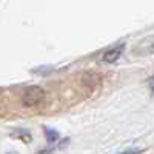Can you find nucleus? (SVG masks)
<instances>
[{"label":"nucleus","mask_w":154,"mask_h":154,"mask_svg":"<svg viewBox=\"0 0 154 154\" xmlns=\"http://www.w3.org/2000/svg\"><path fill=\"white\" fill-rule=\"evenodd\" d=\"M12 97H14V103H17L22 111H35L46 105L48 93L43 86L31 85L23 86L16 94H12Z\"/></svg>","instance_id":"nucleus-1"},{"label":"nucleus","mask_w":154,"mask_h":154,"mask_svg":"<svg viewBox=\"0 0 154 154\" xmlns=\"http://www.w3.org/2000/svg\"><path fill=\"white\" fill-rule=\"evenodd\" d=\"M125 154H137V152H136V151H134V152H131V151H128V152H125Z\"/></svg>","instance_id":"nucleus-4"},{"label":"nucleus","mask_w":154,"mask_h":154,"mask_svg":"<svg viewBox=\"0 0 154 154\" xmlns=\"http://www.w3.org/2000/svg\"><path fill=\"white\" fill-rule=\"evenodd\" d=\"M123 49H125V45H117V46H114V48H111V49H108L106 53L103 54V62H106V63H114L116 60H117L120 56H122V53H123Z\"/></svg>","instance_id":"nucleus-2"},{"label":"nucleus","mask_w":154,"mask_h":154,"mask_svg":"<svg viewBox=\"0 0 154 154\" xmlns=\"http://www.w3.org/2000/svg\"><path fill=\"white\" fill-rule=\"evenodd\" d=\"M45 134H46V137H48V142L53 145L56 140H59V133L57 131H54V130H51V128H45Z\"/></svg>","instance_id":"nucleus-3"}]
</instances>
